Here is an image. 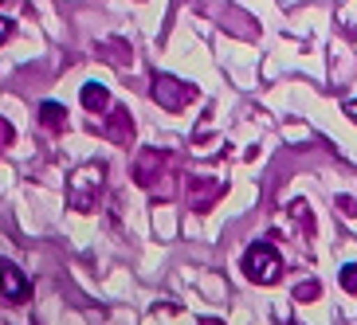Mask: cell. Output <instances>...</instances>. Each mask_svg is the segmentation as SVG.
Here are the masks:
<instances>
[{
    "mask_svg": "<svg viewBox=\"0 0 357 325\" xmlns=\"http://www.w3.org/2000/svg\"><path fill=\"white\" fill-rule=\"evenodd\" d=\"M102 184H106V165L102 161L79 165L71 177H67V204H71L75 212H95L98 196H102Z\"/></svg>",
    "mask_w": 357,
    "mask_h": 325,
    "instance_id": "obj_1",
    "label": "cell"
},
{
    "mask_svg": "<svg viewBox=\"0 0 357 325\" xmlns=\"http://www.w3.org/2000/svg\"><path fill=\"white\" fill-rule=\"evenodd\" d=\"M243 274H248L255 286H271V283H279V274H283V259H279V251H275L271 243H252V247L243 251Z\"/></svg>",
    "mask_w": 357,
    "mask_h": 325,
    "instance_id": "obj_2",
    "label": "cell"
},
{
    "mask_svg": "<svg viewBox=\"0 0 357 325\" xmlns=\"http://www.w3.org/2000/svg\"><path fill=\"white\" fill-rule=\"evenodd\" d=\"M149 95H153V102L161 106V110H169V114H181L185 106L197 98V86L185 83V79H173V74H153V86H149Z\"/></svg>",
    "mask_w": 357,
    "mask_h": 325,
    "instance_id": "obj_3",
    "label": "cell"
},
{
    "mask_svg": "<svg viewBox=\"0 0 357 325\" xmlns=\"http://www.w3.org/2000/svg\"><path fill=\"white\" fill-rule=\"evenodd\" d=\"M28 294H32L28 278H24L12 262H0V298H4V302H28Z\"/></svg>",
    "mask_w": 357,
    "mask_h": 325,
    "instance_id": "obj_4",
    "label": "cell"
},
{
    "mask_svg": "<svg viewBox=\"0 0 357 325\" xmlns=\"http://www.w3.org/2000/svg\"><path fill=\"white\" fill-rule=\"evenodd\" d=\"M102 134L110 137V141H118V145H130V141H134V118H130L122 106H114V110H110V126H106Z\"/></svg>",
    "mask_w": 357,
    "mask_h": 325,
    "instance_id": "obj_5",
    "label": "cell"
},
{
    "mask_svg": "<svg viewBox=\"0 0 357 325\" xmlns=\"http://www.w3.org/2000/svg\"><path fill=\"white\" fill-rule=\"evenodd\" d=\"M216 20H220V28H228V32L243 35V40H255V35H259V28H255V24H240V20H248V12H240V8L216 12Z\"/></svg>",
    "mask_w": 357,
    "mask_h": 325,
    "instance_id": "obj_6",
    "label": "cell"
},
{
    "mask_svg": "<svg viewBox=\"0 0 357 325\" xmlns=\"http://www.w3.org/2000/svg\"><path fill=\"white\" fill-rule=\"evenodd\" d=\"M220 192H224V184H216V180H212V184L192 180V184H189V196H192V208H197V212H204L212 204V196H220Z\"/></svg>",
    "mask_w": 357,
    "mask_h": 325,
    "instance_id": "obj_7",
    "label": "cell"
},
{
    "mask_svg": "<svg viewBox=\"0 0 357 325\" xmlns=\"http://www.w3.org/2000/svg\"><path fill=\"white\" fill-rule=\"evenodd\" d=\"M79 98H83V106L91 110V114H98V110H106V106H110V90H106L102 83H86Z\"/></svg>",
    "mask_w": 357,
    "mask_h": 325,
    "instance_id": "obj_8",
    "label": "cell"
},
{
    "mask_svg": "<svg viewBox=\"0 0 357 325\" xmlns=\"http://www.w3.org/2000/svg\"><path fill=\"white\" fill-rule=\"evenodd\" d=\"M40 122H43L47 129H63V126H67V110H63L59 102H43V106H40Z\"/></svg>",
    "mask_w": 357,
    "mask_h": 325,
    "instance_id": "obj_9",
    "label": "cell"
},
{
    "mask_svg": "<svg viewBox=\"0 0 357 325\" xmlns=\"http://www.w3.org/2000/svg\"><path fill=\"white\" fill-rule=\"evenodd\" d=\"M337 278H342V290L357 294V262H346V267H342V274H337Z\"/></svg>",
    "mask_w": 357,
    "mask_h": 325,
    "instance_id": "obj_10",
    "label": "cell"
},
{
    "mask_svg": "<svg viewBox=\"0 0 357 325\" xmlns=\"http://www.w3.org/2000/svg\"><path fill=\"white\" fill-rule=\"evenodd\" d=\"M318 294H322V286H318V283H303L298 290H294V298H298V302H306V298H318Z\"/></svg>",
    "mask_w": 357,
    "mask_h": 325,
    "instance_id": "obj_11",
    "label": "cell"
},
{
    "mask_svg": "<svg viewBox=\"0 0 357 325\" xmlns=\"http://www.w3.org/2000/svg\"><path fill=\"white\" fill-rule=\"evenodd\" d=\"M12 137H16V134H12V126L4 122V118H0V153H4V149L12 145Z\"/></svg>",
    "mask_w": 357,
    "mask_h": 325,
    "instance_id": "obj_12",
    "label": "cell"
},
{
    "mask_svg": "<svg viewBox=\"0 0 357 325\" xmlns=\"http://www.w3.org/2000/svg\"><path fill=\"white\" fill-rule=\"evenodd\" d=\"M8 35H12V20L0 12V47H4V40H8Z\"/></svg>",
    "mask_w": 357,
    "mask_h": 325,
    "instance_id": "obj_13",
    "label": "cell"
},
{
    "mask_svg": "<svg viewBox=\"0 0 357 325\" xmlns=\"http://www.w3.org/2000/svg\"><path fill=\"white\" fill-rule=\"evenodd\" d=\"M346 114H349V122H357V98H349V102H346Z\"/></svg>",
    "mask_w": 357,
    "mask_h": 325,
    "instance_id": "obj_14",
    "label": "cell"
}]
</instances>
